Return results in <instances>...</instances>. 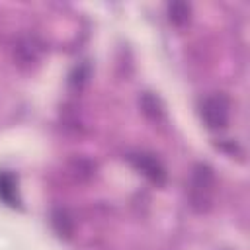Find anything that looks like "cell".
<instances>
[{"mask_svg":"<svg viewBox=\"0 0 250 250\" xmlns=\"http://www.w3.org/2000/svg\"><path fill=\"white\" fill-rule=\"evenodd\" d=\"M41 53H43V43L35 35L21 37L14 45V62L21 68H29L31 64L39 62Z\"/></svg>","mask_w":250,"mask_h":250,"instance_id":"obj_3","label":"cell"},{"mask_svg":"<svg viewBox=\"0 0 250 250\" xmlns=\"http://www.w3.org/2000/svg\"><path fill=\"white\" fill-rule=\"evenodd\" d=\"M189 14H191V8L184 2H174V4H168V20L172 25L176 27H184L188 25L189 21Z\"/></svg>","mask_w":250,"mask_h":250,"instance_id":"obj_6","label":"cell"},{"mask_svg":"<svg viewBox=\"0 0 250 250\" xmlns=\"http://www.w3.org/2000/svg\"><path fill=\"white\" fill-rule=\"evenodd\" d=\"M131 162H133V166H135L141 174H145L150 182H154V184H162V182H164V178H166L164 166H162V164L158 162V158H154L152 154H145V152L133 154V156H131Z\"/></svg>","mask_w":250,"mask_h":250,"instance_id":"obj_4","label":"cell"},{"mask_svg":"<svg viewBox=\"0 0 250 250\" xmlns=\"http://www.w3.org/2000/svg\"><path fill=\"white\" fill-rule=\"evenodd\" d=\"M215 193H217V178L213 168L207 164H195L188 188L191 209L197 213L211 211L215 203Z\"/></svg>","mask_w":250,"mask_h":250,"instance_id":"obj_1","label":"cell"},{"mask_svg":"<svg viewBox=\"0 0 250 250\" xmlns=\"http://www.w3.org/2000/svg\"><path fill=\"white\" fill-rule=\"evenodd\" d=\"M201 121L211 131H221L229 125L230 119V100L223 92H215L207 96L199 105Z\"/></svg>","mask_w":250,"mask_h":250,"instance_id":"obj_2","label":"cell"},{"mask_svg":"<svg viewBox=\"0 0 250 250\" xmlns=\"http://www.w3.org/2000/svg\"><path fill=\"white\" fill-rule=\"evenodd\" d=\"M0 199L8 205H18V182L10 172H0Z\"/></svg>","mask_w":250,"mask_h":250,"instance_id":"obj_5","label":"cell"},{"mask_svg":"<svg viewBox=\"0 0 250 250\" xmlns=\"http://www.w3.org/2000/svg\"><path fill=\"white\" fill-rule=\"evenodd\" d=\"M51 221H53V227L59 232V236L68 238L72 234V223H70V219H68V215L64 211H55Z\"/></svg>","mask_w":250,"mask_h":250,"instance_id":"obj_7","label":"cell"}]
</instances>
